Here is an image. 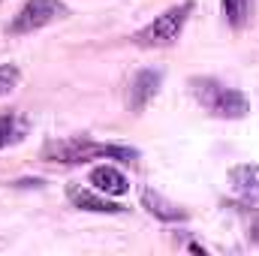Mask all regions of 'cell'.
I'll use <instances>...</instances> for the list:
<instances>
[{"label":"cell","instance_id":"cell-1","mask_svg":"<svg viewBox=\"0 0 259 256\" xmlns=\"http://www.w3.org/2000/svg\"><path fill=\"white\" fill-rule=\"evenodd\" d=\"M94 157H109V160H121V163H133L139 157L136 148L127 145H100V142H88V139H58L49 142L42 148V160L52 163H88Z\"/></svg>","mask_w":259,"mask_h":256},{"label":"cell","instance_id":"cell-2","mask_svg":"<svg viewBox=\"0 0 259 256\" xmlns=\"http://www.w3.org/2000/svg\"><path fill=\"white\" fill-rule=\"evenodd\" d=\"M190 94L202 109H208L214 118H226V121H238L250 112V103L241 91L217 81V78H190Z\"/></svg>","mask_w":259,"mask_h":256},{"label":"cell","instance_id":"cell-3","mask_svg":"<svg viewBox=\"0 0 259 256\" xmlns=\"http://www.w3.org/2000/svg\"><path fill=\"white\" fill-rule=\"evenodd\" d=\"M190 12H193V3H190V0H184V3H178V6H169V9H166L163 15H157L151 24H145V27L133 36V42L142 46V49H163V46H172V42L181 36V30H184Z\"/></svg>","mask_w":259,"mask_h":256},{"label":"cell","instance_id":"cell-4","mask_svg":"<svg viewBox=\"0 0 259 256\" xmlns=\"http://www.w3.org/2000/svg\"><path fill=\"white\" fill-rule=\"evenodd\" d=\"M66 12H69V9H66V3H61V0H27V3L18 9V15L12 18L9 33H12V36L33 33V30H39V27H46V24L64 18Z\"/></svg>","mask_w":259,"mask_h":256},{"label":"cell","instance_id":"cell-5","mask_svg":"<svg viewBox=\"0 0 259 256\" xmlns=\"http://www.w3.org/2000/svg\"><path fill=\"white\" fill-rule=\"evenodd\" d=\"M66 199H69L75 208H81V211H94V214H124V211H127L124 205L112 202L106 193L88 190V187H78V184H69V187H66Z\"/></svg>","mask_w":259,"mask_h":256},{"label":"cell","instance_id":"cell-6","mask_svg":"<svg viewBox=\"0 0 259 256\" xmlns=\"http://www.w3.org/2000/svg\"><path fill=\"white\" fill-rule=\"evenodd\" d=\"M229 184L244 202L259 205V166L256 163H241L229 169Z\"/></svg>","mask_w":259,"mask_h":256},{"label":"cell","instance_id":"cell-7","mask_svg":"<svg viewBox=\"0 0 259 256\" xmlns=\"http://www.w3.org/2000/svg\"><path fill=\"white\" fill-rule=\"evenodd\" d=\"M88 181L94 184V190L106 193V196H124L130 190L127 175L121 169H115V166H97V169H91Z\"/></svg>","mask_w":259,"mask_h":256},{"label":"cell","instance_id":"cell-8","mask_svg":"<svg viewBox=\"0 0 259 256\" xmlns=\"http://www.w3.org/2000/svg\"><path fill=\"white\" fill-rule=\"evenodd\" d=\"M160 81H163V72L160 69H142L130 88V106L133 109H145L148 100H154V94L160 91Z\"/></svg>","mask_w":259,"mask_h":256},{"label":"cell","instance_id":"cell-9","mask_svg":"<svg viewBox=\"0 0 259 256\" xmlns=\"http://www.w3.org/2000/svg\"><path fill=\"white\" fill-rule=\"evenodd\" d=\"M142 205H145L154 217H160V220H166V223H175V220H184V217H187L184 208H178L175 202H169L163 193H157L154 187H142Z\"/></svg>","mask_w":259,"mask_h":256},{"label":"cell","instance_id":"cell-10","mask_svg":"<svg viewBox=\"0 0 259 256\" xmlns=\"http://www.w3.org/2000/svg\"><path fill=\"white\" fill-rule=\"evenodd\" d=\"M250 6H253V0H220L223 18H226L232 27H244V24H247V18H250Z\"/></svg>","mask_w":259,"mask_h":256},{"label":"cell","instance_id":"cell-11","mask_svg":"<svg viewBox=\"0 0 259 256\" xmlns=\"http://www.w3.org/2000/svg\"><path fill=\"white\" fill-rule=\"evenodd\" d=\"M18 78H21L18 66H12V64L0 66V97L12 94V91H15V84H18Z\"/></svg>","mask_w":259,"mask_h":256},{"label":"cell","instance_id":"cell-12","mask_svg":"<svg viewBox=\"0 0 259 256\" xmlns=\"http://www.w3.org/2000/svg\"><path fill=\"white\" fill-rule=\"evenodd\" d=\"M18 133V118L15 115H0V148H6Z\"/></svg>","mask_w":259,"mask_h":256}]
</instances>
